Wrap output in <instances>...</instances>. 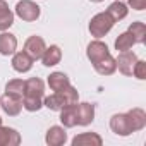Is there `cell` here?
<instances>
[{
    "label": "cell",
    "instance_id": "7",
    "mask_svg": "<svg viewBox=\"0 0 146 146\" xmlns=\"http://www.w3.org/2000/svg\"><path fill=\"white\" fill-rule=\"evenodd\" d=\"M45 48H46L45 40H43L41 36H36V35H35V36H29V38L26 40V43H24V52H26L33 60L41 58Z\"/></svg>",
    "mask_w": 146,
    "mask_h": 146
},
{
    "label": "cell",
    "instance_id": "18",
    "mask_svg": "<svg viewBox=\"0 0 146 146\" xmlns=\"http://www.w3.org/2000/svg\"><path fill=\"white\" fill-rule=\"evenodd\" d=\"M69 84H70V81H69L67 74H64V72H52L48 76V86L52 91H62Z\"/></svg>",
    "mask_w": 146,
    "mask_h": 146
},
{
    "label": "cell",
    "instance_id": "19",
    "mask_svg": "<svg viewBox=\"0 0 146 146\" xmlns=\"http://www.w3.org/2000/svg\"><path fill=\"white\" fill-rule=\"evenodd\" d=\"M14 24V12L9 9L5 0H0V31H7Z\"/></svg>",
    "mask_w": 146,
    "mask_h": 146
},
{
    "label": "cell",
    "instance_id": "17",
    "mask_svg": "<svg viewBox=\"0 0 146 146\" xmlns=\"http://www.w3.org/2000/svg\"><path fill=\"white\" fill-rule=\"evenodd\" d=\"M93 67H95V70L98 72V74H102V76H110V74H113V72L117 70V64H115V58L112 55H107L100 62L93 64Z\"/></svg>",
    "mask_w": 146,
    "mask_h": 146
},
{
    "label": "cell",
    "instance_id": "21",
    "mask_svg": "<svg viewBox=\"0 0 146 146\" xmlns=\"http://www.w3.org/2000/svg\"><path fill=\"white\" fill-rule=\"evenodd\" d=\"M127 115L131 119V124H132V131L134 132L144 129V125H146V113H144L143 108H132V110L127 112Z\"/></svg>",
    "mask_w": 146,
    "mask_h": 146
},
{
    "label": "cell",
    "instance_id": "16",
    "mask_svg": "<svg viewBox=\"0 0 146 146\" xmlns=\"http://www.w3.org/2000/svg\"><path fill=\"white\" fill-rule=\"evenodd\" d=\"M17 48V38L11 33L2 31L0 35V55H14Z\"/></svg>",
    "mask_w": 146,
    "mask_h": 146
},
{
    "label": "cell",
    "instance_id": "9",
    "mask_svg": "<svg viewBox=\"0 0 146 146\" xmlns=\"http://www.w3.org/2000/svg\"><path fill=\"white\" fill-rule=\"evenodd\" d=\"M86 55H88V58H90L91 64H96V62H100L102 58H105L107 55H110V52H108V46H107L103 41L95 40V41H91V43L88 45Z\"/></svg>",
    "mask_w": 146,
    "mask_h": 146
},
{
    "label": "cell",
    "instance_id": "12",
    "mask_svg": "<svg viewBox=\"0 0 146 146\" xmlns=\"http://www.w3.org/2000/svg\"><path fill=\"white\" fill-rule=\"evenodd\" d=\"M21 144V134L12 127H4L0 124V146H17Z\"/></svg>",
    "mask_w": 146,
    "mask_h": 146
},
{
    "label": "cell",
    "instance_id": "14",
    "mask_svg": "<svg viewBox=\"0 0 146 146\" xmlns=\"http://www.w3.org/2000/svg\"><path fill=\"white\" fill-rule=\"evenodd\" d=\"M60 60H62V50H60V46L50 45V46L45 48V52H43V55H41V62H43L45 67H53V65H57Z\"/></svg>",
    "mask_w": 146,
    "mask_h": 146
},
{
    "label": "cell",
    "instance_id": "22",
    "mask_svg": "<svg viewBox=\"0 0 146 146\" xmlns=\"http://www.w3.org/2000/svg\"><path fill=\"white\" fill-rule=\"evenodd\" d=\"M107 12H108V14L112 16V19L117 23V21H122V19L127 16L129 9H127V5H125L124 2H120V0H115L113 4H110V5H108Z\"/></svg>",
    "mask_w": 146,
    "mask_h": 146
},
{
    "label": "cell",
    "instance_id": "5",
    "mask_svg": "<svg viewBox=\"0 0 146 146\" xmlns=\"http://www.w3.org/2000/svg\"><path fill=\"white\" fill-rule=\"evenodd\" d=\"M110 129L112 132H115L117 136H131L134 131H132V124H131V119L127 113H115L112 119H110Z\"/></svg>",
    "mask_w": 146,
    "mask_h": 146
},
{
    "label": "cell",
    "instance_id": "1",
    "mask_svg": "<svg viewBox=\"0 0 146 146\" xmlns=\"http://www.w3.org/2000/svg\"><path fill=\"white\" fill-rule=\"evenodd\" d=\"M45 84L40 78H31L24 81V95H23V108L28 112H38L43 107Z\"/></svg>",
    "mask_w": 146,
    "mask_h": 146
},
{
    "label": "cell",
    "instance_id": "8",
    "mask_svg": "<svg viewBox=\"0 0 146 146\" xmlns=\"http://www.w3.org/2000/svg\"><path fill=\"white\" fill-rule=\"evenodd\" d=\"M76 119L78 125H90L95 120V105L93 103H76Z\"/></svg>",
    "mask_w": 146,
    "mask_h": 146
},
{
    "label": "cell",
    "instance_id": "2",
    "mask_svg": "<svg viewBox=\"0 0 146 146\" xmlns=\"http://www.w3.org/2000/svg\"><path fill=\"white\" fill-rule=\"evenodd\" d=\"M79 100V93L74 86H67L65 90L62 91H55L53 95L50 96H43V107L50 108V110H55V112H60L64 107L67 105H74L78 103Z\"/></svg>",
    "mask_w": 146,
    "mask_h": 146
},
{
    "label": "cell",
    "instance_id": "3",
    "mask_svg": "<svg viewBox=\"0 0 146 146\" xmlns=\"http://www.w3.org/2000/svg\"><path fill=\"white\" fill-rule=\"evenodd\" d=\"M113 24H115V21L112 19V16L108 12H100L90 21V33L95 38H102L113 28Z\"/></svg>",
    "mask_w": 146,
    "mask_h": 146
},
{
    "label": "cell",
    "instance_id": "4",
    "mask_svg": "<svg viewBox=\"0 0 146 146\" xmlns=\"http://www.w3.org/2000/svg\"><path fill=\"white\" fill-rule=\"evenodd\" d=\"M16 14H17L23 21L33 23V21H36V19L40 17L41 9H40L38 4L33 2V0H21V2H17V5H16Z\"/></svg>",
    "mask_w": 146,
    "mask_h": 146
},
{
    "label": "cell",
    "instance_id": "26",
    "mask_svg": "<svg viewBox=\"0 0 146 146\" xmlns=\"http://www.w3.org/2000/svg\"><path fill=\"white\" fill-rule=\"evenodd\" d=\"M132 74H134L137 79H141V81L146 79V62H144V60H137V62H136Z\"/></svg>",
    "mask_w": 146,
    "mask_h": 146
},
{
    "label": "cell",
    "instance_id": "20",
    "mask_svg": "<svg viewBox=\"0 0 146 146\" xmlns=\"http://www.w3.org/2000/svg\"><path fill=\"white\" fill-rule=\"evenodd\" d=\"M60 122L64 127H76L78 119H76V103L74 105H67L60 110Z\"/></svg>",
    "mask_w": 146,
    "mask_h": 146
},
{
    "label": "cell",
    "instance_id": "6",
    "mask_svg": "<svg viewBox=\"0 0 146 146\" xmlns=\"http://www.w3.org/2000/svg\"><path fill=\"white\" fill-rule=\"evenodd\" d=\"M137 62V57L134 52H120L119 57L115 58V64H117V69L122 72L124 76H132V70H134V65Z\"/></svg>",
    "mask_w": 146,
    "mask_h": 146
},
{
    "label": "cell",
    "instance_id": "13",
    "mask_svg": "<svg viewBox=\"0 0 146 146\" xmlns=\"http://www.w3.org/2000/svg\"><path fill=\"white\" fill-rule=\"evenodd\" d=\"M103 139L96 132H83L72 139V146H102Z\"/></svg>",
    "mask_w": 146,
    "mask_h": 146
},
{
    "label": "cell",
    "instance_id": "28",
    "mask_svg": "<svg viewBox=\"0 0 146 146\" xmlns=\"http://www.w3.org/2000/svg\"><path fill=\"white\" fill-rule=\"evenodd\" d=\"M91 2H95V4H98V2H103V0H91Z\"/></svg>",
    "mask_w": 146,
    "mask_h": 146
},
{
    "label": "cell",
    "instance_id": "25",
    "mask_svg": "<svg viewBox=\"0 0 146 146\" xmlns=\"http://www.w3.org/2000/svg\"><path fill=\"white\" fill-rule=\"evenodd\" d=\"M127 31L134 36L136 43H144V40H146V26H144V23L136 21V23H132V24L129 26Z\"/></svg>",
    "mask_w": 146,
    "mask_h": 146
},
{
    "label": "cell",
    "instance_id": "10",
    "mask_svg": "<svg viewBox=\"0 0 146 146\" xmlns=\"http://www.w3.org/2000/svg\"><path fill=\"white\" fill-rule=\"evenodd\" d=\"M0 107H2V110L9 117H16L23 110V100L16 98V96H11V95H4L0 98Z\"/></svg>",
    "mask_w": 146,
    "mask_h": 146
},
{
    "label": "cell",
    "instance_id": "23",
    "mask_svg": "<svg viewBox=\"0 0 146 146\" xmlns=\"http://www.w3.org/2000/svg\"><path fill=\"white\" fill-rule=\"evenodd\" d=\"M132 45H136V40H134V36H132L129 31H125V33L119 35V38L115 40V50H119V52L131 50V48H132Z\"/></svg>",
    "mask_w": 146,
    "mask_h": 146
},
{
    "label": "cell",
    "instance_id": "27",
    "mask_svg": "<svg viewBox=\"0 0 146 146\" xmlns=\"http://www.w3.org/2000/svg\"><path fill=\"white\" fill-rule=\"evenodd\" d=\"M129 7H132L134 11H144L146 9V0H127Z\"/></svg>",
    "mask_w": 146,
    "mask_h": 146
},
{
    "label": "cell",
    "instance_id": "11",
    "mask_svg": "<svg viewBox=\"0 0 146 146\" xmlns=\"http://www.w3.org/2000/svg\"><path fill=\"white\" fill-rule=\"evenodd\" d=\"M45 141H46L48 146H62V144L67 141V132H65V129L60 127V125H52V127L46 131Z\"/></svg>",
    "mask_w": 146,
    "mask_h": 146
},
{
    "label": "cell",
    "instance_id": "24",
    "mask_svg": "<svg viewBox=\"0 0 146 146\" xmlns=\"http://www.w3.org/2000/svg\"><path fill=\"white\" fill-rule=\"evenodd\" d=\"M5 95H11V96H16V98H21L23 100V95H24V81L23 79H12L5 84Z\"/></svg>",
    "mask_w": 146,
    "mask_h": 146
},
{
    "label": "cell",
    "instance_id": "15",
    "mask_svg": "<svg viewBox=\"0 0 146 146\" xmlns=\"http://www.w3.org/2000/svg\"><path fill=\"white\" fill-rule=\"evenodd\" d=\"M33 62H35V60H33L26 52H17V53H14V57H12V69H14L16 72H28V70H31Z\"/></svg>",
    "mask_w": 146,
    "mask_h": 146
}]
</instances>
